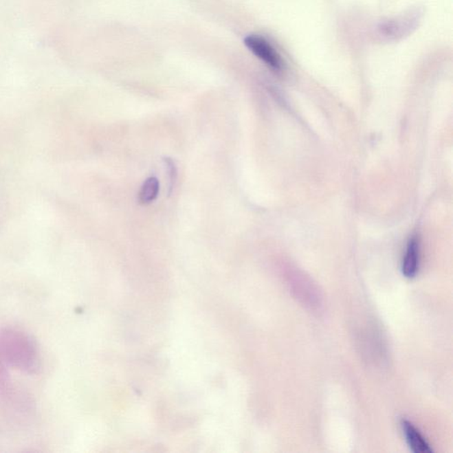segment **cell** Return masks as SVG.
I'll list each match as a JSON object with an SVG mask.
<instances>
[{
  "mask_svg": "<svg viewBox=\"0 0 453 453\" xmlns=\"http://www.w3.org/2000/svg\"><path fill=\"white\" fill-rule=\"evenodd\" d=\"M159 192V181L156 177L146 179L141 187L138 194V201L142 205H148L153 202L158 197Z\"/></svg>",
  "mask_w": 453,
  "mask_h": 453,
  "instance_id": "obj_6",
  "label": "cell"
},
{
  "mask_svg": "<svg viewBox=\"0 0 453 453\" xmlns=\"http://www.w3.org/2000/svg\"><path fill=\"white\" fill-rule=\"evenodd\" d=\"M420 267V243L417 237L410 239L406 246L402 263V273L406 278L412 279L417 275Z\"/></svg>",
  "mask_w": 453,
  "mask_h": 453,
  "instance_id": "obj_3",
  "label": "cell"
},
{
  "mask_svg": "<svg viewBox=\"0 0 453 453\" xmlns=\"http://www.w3.org/2000/svg\"><path fill=\"white\" fill-rule=\"evenodd\" d=\"M417 18L406 17L401 20L390 21L388 23L382 24L380 27L381 35L388 36V38H395V36L403 35L406 32L412 29V23H415Z\"/></svg>",
  "mask_w": 453,
  "mask_h": 453,
  "instance_id": "obj_5",
  "label": "cell"
},
{
  "mask_svg": "<svg viewBox=\"0 0 453 453\" xmlns=\"http://www.w3.org/2000/svg\"><path fill=\"white\" fill-rule=\"evenodd\" d=\"M0 360L16 371L34 374L39 368L40 357L35 342L21 329L0 331Z\"/></svg>",
  "mask_w": 453,
  "mask_h": 453,
  "instance_id": "obj_1",
  "label": "cell"
},
{
  "mask_svg": "<svg viewBox=\"0 0 453 453\" xmlns=\"http://www.w3.org/2000/svg\"><path fill=\"white\" fill-rule=\"evenodd\" d=\"M245 44L256 57L260 58L271 69L276 71L283 69V61L281 55L263 36L250 35L245 39Z\"/></svg>",
  "mask_w": 453,
  "mask_h": 453,
  "instance_id": "obj_2",
  "label": "cell"
},
{
  "mask_svg": "<svg viewBox=\"0 0 453 453\" xmlns=\"http://www.w3.org/2000/svg\"><path fill=\"white\" fill-rule=\"evenodd\" d=\"M164 163L166 168V172H168V181H169L168 195H170V194L173 192V190H174L175 183H177V166H175V163L174 160H173L170 158H165Z\"/></svg>",
  "mask_w": 453,
  "mask_h": 453,
  "instance_id": "obj_7",
  "label": "cell"
},
{
  "mask_svg": "<svg viewBox=\"0 0 453 453\" xmlns=\"http://www.w3.org/2000/svg\"><path fill=\"white\" fill-rule=\"evenodd\" d=\"M401 427L404 434H405L406 442H408L410 448L415 453H432L433 449L431 448L430 443L424 439V437L420 433V431L415 427V425L409 421L402 420Z\"/></svg>",
  "mask_w": 453,
  "mask_h": 453,
  "instance_id": "obj_4",
  "label": "cell"
}]
</instances>
